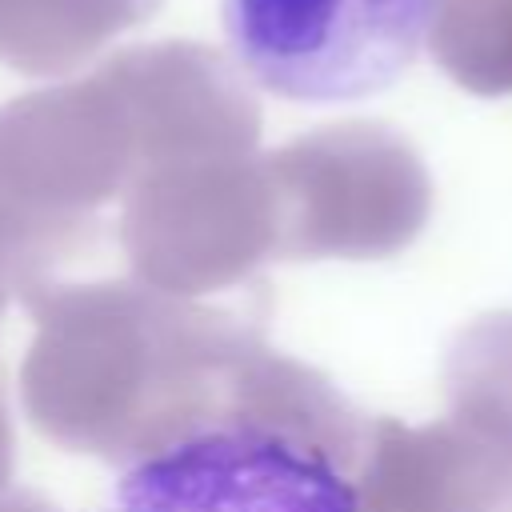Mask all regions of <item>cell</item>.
Returning <instances> with one entry per match:
<instances>
[{
	"label": "cell",
	"mask_w": 512,
	"mask_h": 512,
	"mask_svg": "<svg viewBox=\"0 0 512 512\" xmlns=\"http://www.w3.org/2000/svg\"><path fill=\"white\" fill-rule=\"evenodd\" d=\"M340 464L296 436L220 424L128 464L108 512H364Z\"/></svg>",
	"instance_id": "cell-3"
},
{
	"label": "cell",
	"mask_w": 512,
	"mask_h": 512,
	"mask_svg": "<svg viewBox=\"0 0 512 512\" xmlns=\"http://www.w3.org/2000/svg\"><path fill=\"white\" fill-rule=\"evenodd\" d=\"M448 0H220L224 40L252 84L296 104H352L392 88Z\"/></svg>",
	"instance_id": "cell-2"
},
{
	"label": "cell",
	"mask_w": 512,
	"mask_h": 512,
	"mask_svg": "<svg viewBox=\"0 0 512 512\" xmlns=\"http://www.w3.org/2000/svg\"><path fill=\"white\" fill-rule=\"evenodd\" d=\"M72 252H76V244L36 228L28 216H20L12 204L0 200V316L12 296H20L28 304L48 284H56L52 272Z\"/></svg>",
	"instance_id": "cell-5"
},
{
	"label": "cell",
	"mask_w": 512,
	"mask_h": 512,
	"mask_svg": "<svg viewBox=\"0 0 512 512\" xmlns=\"http://www.w3.org/2000/svg\"><path fill=\"white\" fill-rule=\"evenodd\" d=\"M24 308L36 316L20 364L32 428L124 468L220 428L248 356L264 344L252 288L188 300L140 280H56Z\"/></svg>",
	"instance_id": "cell-1"
},
{
	"label": "cell",
	"mask_w": 512,
	"mask_h": 512,
	"mask_svg": "<svg viewBox=\"0 0 512 512\" xmlns=\"http://www.w3.org/2000/svg\"><path fill=\"white\" fill-rule=\"evenodd\" d=\"M12 464H16V440H12V420H8V404H4V380H0V496L12 480Z\"/></svg>",
	"instance_id": "cell-6"
},
{
	"label": "cell",
	"mask_w": 512,
	"mask_h": 512,
	"mask_svg": "<svg viewBox=\"0 0 512 512\" xmlns=\"http://www.w3.org/2000/svg\"><path fill=\"white\" fill-rule=\"evenodd\" d=\"M0 512H60L52 500L36 496V492H4L0 496Z\"/></svg>",
	"instance_id": "cell-7"
},
{
	"label": "cell",
	"mask_w": 512,
	"mask_h": 512,
	"mask_svg": "<svg viewBox=\"0 0 512 512\" xmlns=\"http://www.w3.org/2000/svg\"><path fill=\"white\" fill-rule=\"evenodd\" d=\"M276 212L236 180H164L124 208V260L132 280L168 296L208 300L252 288L260 260L276 256Z\"/></svg>",
	"instance_id": "cell-4"
}]
</instances>
